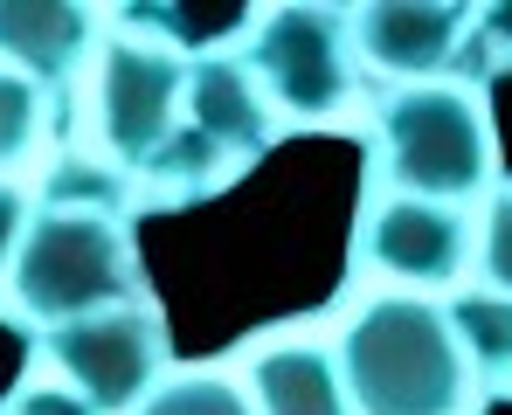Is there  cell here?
Masks as SVG:
<instances>
[{"label": "cell", "instance_id": "obj_8", "mask_svg": "<svg viewBox=\"0 0 512 415\" xmlns=\"http://www.w3.org/2000/svg\"><path fill=\"white\" fill-rule=\"evenodd\" d=\"M346 35H353V56L402 83H457V49L471 35V7L457 0H367L346 14Z\"/></svg>", "mask_w": 512, "mask_h": 415}, {"label": "cell", "instance_id": "obj_2", "mask_svg": "<svg viewBox=\"0 0 512 415\" xmlns=\"http://www.w3.org/2000/svg\"><path fill=\"white\" fill-rule=\"evenodd\" d=\"M340 381L353 415H464L471 367L450 332V312L416 291H374L340 326Z\"/></svg>", "mask_w": 512, "mask_h": 415}, {"label": "cell", "instance_id": "obj_3", "mask_svg": "<svg viewBox=\"0 0 512 415\" xmlns=\"http://www.w3.org/2000/svg\"><path fill=\"white\" fill-rule=\"evenodd\" d=\"M367 173L374 194H409L436 208L485 201L499 180V139L492 111L464 83H402L374 104L367 132Z\"/></svg>", "mask_w": 512, "mask_h": 415}, {"label": "cell", "instance_id": "obj_7", "mask_svg": "<svg viewBox=\"0 0 512 415\" xmlns=\"http://www.w3.org/2000/svg\"><path fill=\"white\" fill-rule=\"evenodd\" d=\"M353 256L367 277H381L388 291H443L471 270L478 256V222L464 208H436V201H409V194H367L360 208V236Z\"/></svg>", "mask_w": 512, "mask_h": 415}, {"label": "cell", "instance_id": "obj_5", "mask_svg": "<svg viewBox=\"0 0 512 415\" xmlns=\"http://www.w3.org/2000/svg\"><path fill=\"white\" fill-rule=\"evenodd\" d=\"M90 132L104 166H118L125 180L153 160L180 125V97H187V56L139 35V28H111L90 56Z\"/></svg>", "mask_w": 512, "mask_h": 415}, {"label": "cell", "instance_id": "obj_9", "mask_svg": "<svg viewBox=\"0 0 512 415\" xmlns=\"http://www.w3.org/2000/svg\"><path fill=\"white\" fill-rule=\"evenodd\" d=\"M180 125H187L194 139H208L222 160L243 166V173H250V166L270 153V139H277V118H270L263 90H256V77L243 70V56H229V49H215V56H187Z\"/></svg>", "mask_w": 512, "mask_h": 415}, {"label": "cell", "instance_id": "obj_4", "mask_svg": "<svg viewBox=\"0 0 512 415\" xmlns=\"http://www.w3.org/2000/svg\"><path fill=\"white\" fill-rule=\"evenodd\" d=\"M236 56L256 77L270 118H284V125H333L360 90V56H353L346 14L333 7H305V0L263 7L250 14Z\"/></svg>", "mask_w": 512, "mask_h": 415}, {"label": "cell", "instance_id": "obj_11", "mask_svg": "<svg viewBox=\"0 0 512 415\" xmlns=\"http://www.w3.org/2000/svg\"><path fill=\"white\" fill-rule=\"evenodd\" d=\"M250 409L256 415H353L340 381V360L326 339H305V332H277L250 353Z\"/></svg>", "mask_w": 512, "mask_h": 415}, {"label": "cell", "instance_id": "obj_16", "mask_svg": "<svg viewBox=\"0 0 512 415\" xmlns=\"http://www.w3.org/2000/svg\"><path fill=\"white\" fill-rule=\"evenodd\" d=\"M478 277L492 298H512V187L485 194V215H478Z\"/></svg>", "mask_w": 512, "mask_h": 415}, {"label": "cell", "instance_id": "obj_1", "mask_svg": "<svg viewBox=\"0 0 512 415\" xmlns=\"http://www.w3.org/2000/svg\"><path fill=\"white\" fill-rule=\"evenodd\" d=\"M132 180L104 160H56L28 194V215L0 263V319L28 332L70 326L90 312L146 298L139 243H132Z\"/></svg>", "mask_w": 512, "mask_h": 415}, {"label": "cell", "instance_id": "obj_6", "mask_svg": "<svg viewBox=\"0 0 512 415\" xmlns=\"http://www.w3.org/2000/svg\"><path fill=\"white\" fill-rule=\"evenodd\" d=\"M35 353L63 388L84 395L90 415H132L167 381V319L153 298H132V305L35 332Z\"/></svg>", "mask_w": 512, "mask_h": 415}, {"label": "cell", "instance_id": "obj_17", "mask_svg": "<svg viewBox=\"0 0 512 415\" xmlns=\"http://www.w3.org/2000/svg\"><path fill=\"white\" fill-rule=\"evenodd\" d=\"M0 415H90V409H84V395L63 388L56 374H28V381L7 395V409H0Z\"/></svg>", "mask_w": 512, "mask_h": 415}, {"label": "cell", "instance_id": "obj_14", "mask_svg": "<svg viewBox=\"0 0 512 415\" xmlns=\"http://www.w3.org/2000/svg\"><path fill=\"white\" fill-rule=\"evenodd\" d=\"M42 132H49V90H35L28 77L0 70V180H7L14 166L35 160Z\"/></svg>", "mask_w": 512, "mask_h": 415}, {"label": "cell", "instance_id": "obj_13", "mask_svg": "<svg viewBox=\"0 0 512 415\" xmlns=\"http://www.w3.org/2000/svg\"><path fill=\"white\" fill-rule=\"evenodd\" d=\"M132 415H256V409H250V388L236 374H222V367H180Z\"/></svg>", "mask_w": 512, "mask_h": 415}, {"label": "cell", "instance_id": "obj_12", "mask_svg": "<svg viewBox=\"0 0 512 415\" xmlns=\"http://www.w3.org/2000/svg\"><path fill=\"white\" fill-rule=\"evenodd\" d=\"M443 312H450V332H457V346H464L471 388L506 395V402H512V298H492V291H457Z\"/></svg>", "mask_w": 512, "mask_h": 415}, {"label": "cell", "instance_id": "obj_15", "mask_svg": "<svg viewBox=\"0 0 512 415\" xmlns=\"http://www.w3.org/2000/svg\"><path fill=\"white\" fill-rule=\"evenodd\" d=\"M512 70V7H471V35L457 49V83L485 97V83Z\"/></svg>", "mask_w": 512, "mask_h": 415}, {"label": "cell", "instance_id": "obj_10", "mask_svg": "<svg viewBox=\"0 0 512 415\" xmlns=\"http://www.w3.org/2000/svg\"><path fill=\"white\" fill-rule=\"evenodd\" d=\"M104 42V21L84 0H0V70L28 77L35 90H70Z\"/></svg>", "mask_w": 512, "mask_h": 415}]
</instances>
